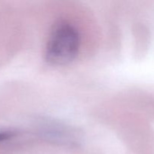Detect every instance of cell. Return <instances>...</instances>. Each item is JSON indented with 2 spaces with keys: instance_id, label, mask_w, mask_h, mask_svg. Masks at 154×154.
Masks as SVG:
<instances>
[{
  "instance_id": "7a4b0ae2",
  "label": "cell",
  "mask_w": 154,
  "mask_h": 154,
  "mask_svg": "<svg viewBox=\"0 0 154 154\" xmlns=\"http://www.w3.org/2000/svg\"><path fill=\"white\" fill-rule=\"evenodd\" d=\"M14 135V132H11V131H0V142L11 139Z\"/></svg>"
},
{
  "instance_id": "6da1fadb",
  "label": "cell",
  "mask_w": 154,
  "mask_h": 154,
  "mask_svg": "<svg viewBox=\"0 0 154 154\" xmlns=\"http://www.w3.org/2000/svg\"><path fill=\"white\" fill-rule=\"evenodd\" d=\"M80 43L76 28L67 22H60L50 35L45 53L47 60L56 66L70 63L78 54Z\"/></svg>"
}]
</instances>
